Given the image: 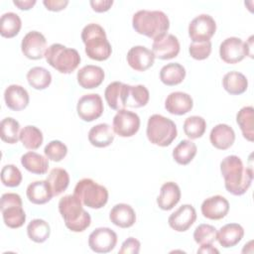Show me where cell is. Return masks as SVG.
<instances>
[{
	"label": "cell",
	"mask_w": 254,
	"mask_h": 254,
	"mask_svg": "<svg viewBox=\"0 0 254 254\" xmlns=\"http://www.w3.org/2000/svg\"><path fill=\"white\" fill-rule=\"evenodd\" d=\"M0 208L6 226L15 229L21 227L26 221V213L22 207L21 196L18 193H3Z\"/></svg>",
	"instance_id": "8"
},
{
	"label": "cell",
	"mask_w": 254,
	"mask_h": 254,
	"mask_svg": "<svg viewBox=\"0 0 254 254\" xmlns=\"http://www.w3.org/2000/svg\"><path fill=\"white\" fill-rule=\"evenodd\" d=\"M201 213L205 218L218 220L226 216L229 211V202L222 195H213L207 197L201 203Z\"/></svg>",
	"instance_id": "18"
},
{
	"label": "cell",
	"mask_w": 254,
	"mask_h": 254,
	"mask_svg": "<svg viewBox=\"0 0 254 254\" xmlns=\"http://www.w3.org/2000/svg\"><path fill=\"white\" fill-rule=\"evenodd\" d=\"M28 199L34 204H45L54 196L51 186L46 181H35L31 183L26 190Z\"/></svg>",
	"instance_id": "26"
},
{
	"label": "cell",
	"mask_w": 254,
	"mask_h": 254,
	"mask_svg": "<svg viewBox=\"0 0 254 254\" xmlns=\"http://www.w3.org/2000/svg\"><path fill=\"white\" fill-rule=\"evenodd\" d=\"M193 106L192 98L190 94L182 91L170 93L165 100V108L174 115H184L190 111Z\"/></svg>",
	"instance_id": "19"
},
{
	"label": "cell",
	"mask_w": 254,
	"mask_h": 254,
	"mask_svg": "<svg viewBox=\"0 0 254 254\" xmlns=\"http://www.w3.org/2000/svg\"><path fill=\"white\" fill-rule=\"evenodd\" d=\"M196 211L190 204H183L168 219L171 228L178 232L187 231L195 221Z\"/></svg>",
	"instance_id": "16"
},
{
	"label": "cell",
	"mask_w": 254,
	"mask_h": 254,
	"mask_svg": "<svg viewBox=\"0 0 254 254\" xmlns=\"http://www.w3.org/2000/svg\"><path fill=\"white\" fill-rule=\"evenodd\" d=\"M44 153L49 160L61 162L67 154V147L59 140H53L46 145Z\"/></svg>",
	"instance_id": "44"
},
{
	"label": "cell",
	"mask_w": 254,
	"mask_h": 254,
	"mask_svg": "<svg viewBox=\"0 0 254 254\" xmlns=\"http://www.w3.org/2000/svg\"><path fill=\"white\" fill-rule=\"evenodd\" d=\"M89 4L93 11L102 13L110 9V7L113 4V1L112 0H91Z\"/></svg>",
	"instance_id": "48"
},
{
	"label": "cell",
	"mask_w": 254,
	"mask_h": 254,
	"mask_svg": "<svg viewBox=\"0 0 254 254\" xmlns=\"http://www.w3.org/2000/svg\"><path fill=\"white\" fill-rule=\"evenodd\" d=\"M181 199L180 187L174 182H167L162 185L160 194L157 197V204L163 210L172 209Z\"/></svg>",
	"instance_id": "25"
},
{
	"label": "cell",
	"mask_w": 254,
	"mask_h": 254,
	"mask_svg": "<svg viewBox=\"0 0 254 254\" xmlns=\"http://www.w3.org/2000/svg\"><path fill=\"white\" fill-rule=\"evenodd\" d=\"M216 31V23L208 14H200L193 18L189 25V36L194 43L206 42Z\"/></svg>",
	"instance_id": "9"
},
{
	"label": "cell",
	"mask_w": 254,
	"mask_h": 254,
	"mask_svg": "<svg viewBox=\"0 0 254 254\" xmlns=\"http://www.w3.org/2000/svg\"><path fill=\"white\" fill-rule=\"evenodd\" d=\"M197 253H203V254H214L219 253V251L212 246V244H204L200 245V247L197 249Z\"/></svg>",
	"instance_id": "50"
},
{
	"label": "cell",
	"mask_w": 254,
	"mask_h": 254,
	"mask_svg": "<svg viewBox=\"0 0 254 254\" xmlns=\"http://www.w3.org/2000/svg\"><path fill=\"white\" fill-rule=\"evenodd\" d=\"M140 128V118L135 112L121 109L113 117L112 129L120 137H131Z\"/></svg>",
	"instance_id": "11"
},
{
	"label": "cell",
	"mask_w": 254,
	"mask_h": 254,
	"mask_svg": "<svg viewBox=\"0 0 254 254\" xmlns=\"http://www.w3.org/2000/svg\"><path fill=\"white\" fill-rule=\"evenodd\" d=\"M186 77V69L179 63H170L160 70L161 81L169 86L180 84Z\"/></svg>",
	"instance_id": "32"
},
{
	"label": "cell",
	"mask_w": 254,
	"mask_h": 254,
	"mask_svg": "<svg viewBox=\"0 0 254 254\" xmlns=\"http://www.w3.org/2000/svg\"><path fill=\"white\" fill-rule=\"evenodd\" d=\"M220 59L230 64L241 62L247 55L244 42L237 37H229L225 39L219 46Z\"/></svg>",
	"instance_id": "15"
},
{
	"label": "cell",
	"mask_w": 254,
	"mask_h": 254,
	"mask_svg": "<svg viewBox=\"0 0 254 254\" xmlns=\"http://www.w3.org/2000/svg\"><path fill=\"white\" fill-rule=\"evenodd\" d=\"M220 172L224 179V186L233 195L244 194L251 186L253 180L252 167L244 168L238 156L230 155L220 163Z\"/></svg>",
	"instance_id": "1"
},
{
	"label": "cell",
	"mask_w": 254,
	"mask_h": 254,
	"mask_svg": "<svg viewBox=\"0 0 254 254\" xmlns=\"http://www.w3.org/2000/svg\"><path fill=\"white\" fill-rule=\"evenodd\" d=\"M27 80L33 88L43 90L51 84L52 74L43 66H34L27 72Z\"/></svg>",
	"instance_id": "37"
},
{
	"label": "cell",
	"mask_w": 254,
	"mask_h": 254,
	"mask_svg": "<svg viewBox=\"0 0 254 254\" xmlns=\"http://www.w3.org/2000/svg\"><path fill=\"white\" fill-rule=\"evenodd\" d=\"M49 159L41 154L30 151L21 157L22 166L30 173L36 175H44L49 169Z\"/></svg>",
	"instance_id": "30"
},
{
	"label": "cell",
	"mask_w": 254,
	"mask_h": 254,
	"mask_svg": "<svg viewBox=\"0 0 254 254\" xmlns=\"http://www.w3.org/2000/svg\"><path fill=\"white\" fill-rule=\"evenodd\" d=\"M141 243L138 239L134 237L127 238L121 245L119 249L120 254H138L140 251Z\"/></svg>",
	"instance_id": "46"
},
{
	"label": "cell",
	"mask_w": 254,
	"mask_h": 254,
	"mask_svg": "<svg viewBox=\"0 0 254 254\" xmlns=\"http://www.w3.org/2000/svg\"><path fill=\"white\" fill-rule=\"evenodd\" d=\"M146 134L152 144L167 147L176 139L178 131L173 120L160 114H153L148 119Z\"/></svg>",
	"instance_id": "6"
},
{
	"label": "cell",
	"mask_w": 254,
	"mask_h": 254,
	"mask_svg": "<svg viewBox=\"0 0 254 254\" xmlns=\"http://www.w3.org/2000/svg\"><path fill=\"white\" fill-rule=\"evenodd\" d=\"M47 40L38 31L28 32L21 43V50L24 56L30 60H40L45 57L47 51Z\"/></svg>",
	"instance_id": "13"
},
{
	"label": "cell",
	"mask_w": 254,
	"mask_h": 254,
	"mask_svg": "<svg viewBox=\"0 0 254 254\" xmlns=\"http://www.w3.org/2000/svg\"><path fill=\"white\" fill-rule=\"evenodd\" d=\"M132 26L138 34L155 39L167 33L170 21L163 11L140 10L133 15Z\"/></svg>",
	"instance_id": "4"
},
{
	"label": "cell",
	"mask_w": 254,
	"mask_h": 254,
	"mask_svg": "<svg viewBox=\"0 0 254 254\" xmlns=\"http://www.w3.org/2000/svg\"><path fill=\"white\" fill-rule=\"evenodd\" d=\"M114 140V131L107 123H100L93 127L88 132L89 143L97 148H105Z\"/></svg>",
	"instance_id": "28"
},
{
	"label": "cell",
	"mask_w": 254,
	"mask_h": 254,
	"mask_svg": "<svg viewBox=\"0 0 254 254\" xmlns=\"http://www.w3.org/2000/svg\"><path fill=\"white\" fill-rule=\"evenodd\" d=\"M47 63L61 73H70L80 64V56L75 49L62 44H53L45 53Z\"/></svg>",
	"instance_id": "5"
},
{
	"label": "cell",
	"mask_w": 254,
	"mask_h": 254,
	"mask_svg": "<svg viewBox=\"0 0 254 254\" xmlns=\"http://www.w3.org/2000/svg\"><path fill=\"white\" fill-rule=\"evenodd\" d=\"M47 182L51 186L54 196H57L67 189L69 185V175L64 169L55 168L51 170Z\"/></svg>",
	"instance_id": "34"
},
{
	"label": "cell",
	"mask_w": 254,
	"mask_h": 254,
	"mask_svg": "<svg viewBox=\"0 0 254 254\" xmlns=\"http://www.w3.org/2000/svg\"><path fill=\"white\" fill-rule=\"evenodd\" d=\"M109 219L118 227L129 228L136 221V213L131 205L127 203H117L111 208Z\"/></svg>",
	"instance_id": "23"
},
{
	"label": "cell",
	"mask_w": 254,
	"mask_h": 254,
	"mask_svg": "<svg viewBox=\"0 0 254 254\" xmlns=\"http://www.w3.org/2000/svg\"><path fill=\"white\" fill-rule=\"evenodd\" d=\"M189 53L190 57L194 60H197V61L205 60L209 57L211 53V42L210 41L199 42V43L192 42L189 47Z\"/></svg>",
	"instance_id": "45"
},
{
	"label": "cell",
	"mask_w": 254,
	"mask_h": 254,
	"mask_svg": "<svg viewBox=\"0 0 254 254\" xmlns=\"http://www.w3.org/2000/svg\"><path fill=\"white\" fill-rule=\"evenodd\" d=\"M59 211L65 226L72 232H82L91 223L89 213L82 207V202L74 194H66L60 199Z\"/></svg>",
	"instance_id": "2"
},
{
	"label": "cell",
	"mask_w": 254,
	"mask_h": 254,
	"mask_svg": "<svg viewBox=\"0 0 254 254\" xmlns=\"http://www.w3.org/2000/svg\"><path fill=\"white\" fill-rule=\"evenodd\" d=\"M223 88L232 95H239L246 91L248 87V80L246 76L239 71H229L224 74L222 78Z\"/></svg>",
	"instance_id": "31"
},
{
	"label": "cell",
	"mask_w": 254,
	"mask_h": 254,
	"mask_svg": "<svg viewBox=\"0 0 254 254\" xmlns=\"http://www.w3.org/2000/svg\"><path fill=\"white\" fill-rule=\"evenodd\" d=\"M127 84L120 81H113L107 85L104 91V97L111 109H125V92Z\"/></svg>",
	"instance_id": "27"
},
{
	"label": "cell",
	"mask_w": 254,
	"mask_h": 254,
	"mask_svg": "<svg viewBox=\"0 0 254 254\" xmlns=\"http://www.w3.org/2000/svg\"><path fill=\"white\" fill-rule=\"evenodd\" d=\"M206 129V122L201 116H190L184 122V132L190 139L200 138Z\"/></svg>",
	"instance_id": "41"
},
{
	"label": "cell",
	"mask_w": 254,
	"mask_h": 254,
	"mask_svg": "<svg viewBox=\"0 0 254 254\" xmlns=\"http://www.w3.org/2000/svg\"><path fill=\"white\" fill-rule=\"evenodd\" d=\"M51 233V227L49 223L40 218L33 219L27 226V234L29 238L36 243H43L49 237Z\"/></svg>",
	"instance_id": "39"
},
{
	"label": "cell",
	"mask_w": 254,
	"mask_h": 254,
	"mask_svg": "<svg viewBox=\"0 0 254 254\" xmlns=\"http://www.w3.org/2000/svg\"><path fill=\"white\" fill-rule=\"evenodd\" d=\"M1 182L9 188L18 187L22 182V173L15 165H5L1 170Z\"/></svg>",
	"instance_id": "43"
},
{
	"label": "cell",
	"mask_w": 254,
	"mask_h": 254,
	"mask_svg": "<svg viewBox=\"0 0 254 254\" xmlns=\"http://www.w3.org/2000/svg\"><path fill=\"white\" fill-rule=\"evenodd\" d=\"M244 236V229L238 223H228L223 225L216 235V240L224 248L237 245Z\"/></svg>",
	"instance_id": "24"
},
{
	"label": "cell",
	"mask_w": 254,
	"mask_h": 254,
	"mask_svg": "<svg viewBox=\"0 0 254 254\" xmlns=\"http://www.w3.org/2000/svg\"><path fill=\"white\" fill-rule=\"evenodd\" d=\"M236 122L243 137L252 142L254 140V109L252 106L242 107L236 114Z\"/></svg>",
	"instance_id": "33"
},
{
	"label": "cell",
	"mask_w": 254,
	"mask_h": 254,
	"mask_svg": "<svg viewBox=\"0 0 254 254\" xmlns=\"http://www.w3.org/2000/svg\"><path fill=\"white\" fill-rule=\"evenodd\" d=\"M128 64L137 71H145L154 64L155 56L151 50L144 46L132 47L127 53Z\"/></svg>",
	"instance_id": "17"
},
{
	"label": "cell",
	"mask_w": 254,
	"mask_h": 254,
	"mask_svg": "<svg viewBox=\"0 0 254 254\" xmlns=\"http://www.w3.org/2000/svg\"><path fill=\"white\" fill-rule=\"evenodd\" d=\"M22 21L18 14L14 12H7L1 16L0 19V34L4 38H13L20 32Z\"/></svg>",
	"instance_id": "35"
},
{
	"label": "cell",
	"mask_w": 254,
	"mask_h": 254,
	"mask_svg": "<svg viewBox=\"0 0 254 254\" xmlns=\"http://www.w3.org/2000/svg\"><path fill=\"white\" fill-rule=\"evenodd\" d=\"M152 52L157 59L171 60L179 55L180 42L176 36L165 33L154 39Z\"/></svg>",
	"instance_id": "14"
},
{
	"label": "cell",
	"mask_w": 254,
	"mask_h": 254,
	"mask_svg": "<svg viewBox=\"0 0 254 254\" xmlns=\"http://www.w3.org/2000/svg\"><path fill=\"white\" fill-rule=\"evenodd\" d=\"M4 100L9 109L20 111L28 106L30 98L28 91L23 86L11 84L4 91Z\"/></svg>",
	"instance_id": "20"
},
{
	"label": "cell",
	"mask_w": 254,
	"mask_h": 254,
	"mask_svg": "<svg viewBox=\"0 0 254 254\" xmlns=\"http://www.w3.org/2000/svg\"><path fill=\"white\" fill-rule=\"evenodd\" d=\"M104 71L98 65L87 64L77 71V82L85 89H92L99 86L104 79Z\"/></svg>",
	"instance_id": "21"
},
{
	"label": "cell",
	"mask_w": 254,
	"mask_h": 254,
	"mask_svg": "<svg viewBox=\"0 0 254 254\" xmlns=\"http://www.w3.org/2000/svg\"><path fill=\"white\" fill-rule=\"evenodd\" d=\"M0 136L2 141L8 144H15L19 140L20 136V124L12 117L4 118L0 123Z\"/></svg>",
	"instance_id": "40"
},
{
	"label": "cell",
	"mask_w": 254,
	"mask_h": 254,
	"mask_svg": "<svg viewBox=\"0 0 254 254\" xmlns=\"http://www.w3.org/2000/svg\"><path fill=\"white\" fill-rule=\"evenodd\" d=\"M73 194L82 204L94 209L103 207L108 200L107 189L89 178H84L77 182Z\"/></svg>",
	"instance_id": "7"
},
{
	"label": "cell",
	"mask_w": 254,
	"mask_h": 254,
	"mask_svg": "<svg viewBox=\"0 0 254 254\" xmlns=\"http://www.w3.org/2000/svg\"><path fill=\"white\" fill-rule=\"evenodd\" d=\"M117 243V234L108 227H98L88 236V246L95 253H108Z\"/></svg>",
	"instance_id": "12"
},
{
	"label": "cell",
	"mask_w": 254,
	"mask_h": 254,
	"mask_svg": "<svg viewBox=\"0 0 254 254\" xmlns=\"http://www.w3.org/2000/svg\"><path fill=\"white\" fill-rule=\"evenodd\" d=\"M104 110L102 98L97 93L82 95L76 105L77 115L85 122H91L99 118Z\"/></svg>",
	"instance_id": "10"
},
{
	"label": "cell",
	"mask_w": 254,
	"mask_h": 254,
	"mask_svg": "<svg viewBox=\"0 0 254 254\" xmlns=\"http://www.w3.org/2000/svg\"><path fill=\"white\" fill-rule=\"evenodd\" d=\"M81 40L85 46V54L89 59L102 62L111 56V45L100 25L96 23L87 24L81 31Z\"/></svg>",
	"instance_id": "3"
},
{
	"label": "cell",
	"mask_w": 254,
	"mask_h": 254,
	"mask_svg": "<svg viewBox=\"0 0 254 254\" xmlns=\"http://www.w3.org/2000/svg\"><path fill=\"white\" fill-rule=\"evenodd\" d=\"M209 140L213 147L219 150L230 148L235 141V133L232 127L227 124L215 125L209 134Z\"/></svg>",
	"instance_id": "22"
},
{
	"label": "cell",
	"mask_w": 254,
	"mask_h": 254,
	"mask_svg": "<svg viewBox=\"0 0 254 254\" xmlns=\"http://www.w3.org/2000/svg\"><path fill=\"white\" fill-rule=\"evenodd\" d=\"M150 98L149 90L142 84L126 86L125 106L132 108H140L145 106Z\"/></svg>",
	"instance_id": "29"
},
{
	"label": "cell",
	"mask_w": 254,
	"mask_h": 254,
	"mask_svg": "<svg viewBox=\"0 0 254 254\" xmlns=\"http://www.w3.org/2000/svg\"><path fill=\"white\" fill-rule=\"evenodd\" d=\"M43 4L48 10L53 12H58V11L64 10L67 6L68 1L67 0H44Z\"/></svg>",
	"instance_id": "47"
},
{
	"label": "cell",
	"mask_w": 254,
	"mask_h": 254,
	"mask_svg": "<svg viewBox=\"0 0 254 254\" xmlns=\"http://www.w3.org/2000/svg\"><path fill=\"white\" fill-rule=\"evenodd\" d=\"M217 230L210 224H199L193 231V239L199 245L212 244L216 240Z\"/></svg>",
	"instance_id": "42"
},
{
	"label": "cell",
	"mask_w": 254,
	"mask_h": 254,
	"mask_svg": "<svg viewBox=\"0 0 254 254\" xmlns=\"http://www.w3.org/2000/svg\"><path fill=\"white\" fill-rule=\"evenodd\" d=\"M19 140L26 149L36 150L42 145L44 137L42 131L38 127L27 125L20 131Z\"/></svg>",
	"instance_id": "38"
},
{
	"label": "cell",
	"mask_w": 254,
	"mask_h": 254,
	"mask_svg": "<svg viewBox=\"0 0 254 254\" xmlns=\"http://www.w3.org/2000/svg\"><path fill=\"white\" fill-rule=\"evenodd\" d=\"M197 147L190 140H182L173 150V158L180 165H188L196 155Z\"/></svg>",
	"instance_id": "36"
},
{
	"label": "cell",
	"mask_w": 254,
	"mask_h": 254,
	"mask_svg": "<svg viewBox=\"0 0 254 254\" xmlns=\"http://www.w3.org/2000/svg\"><path fill=\"white\" fill-rule=\"evenodd\" d=\"M13 3L21 10H30L36 4V0H14Z\"/></svg>",
	"instance_id": "49"
}]
</instances>
